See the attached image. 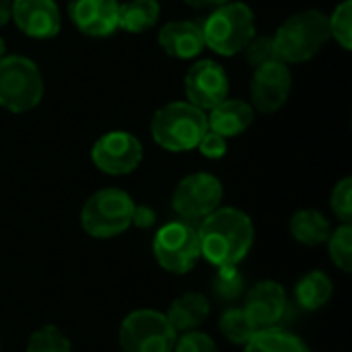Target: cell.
Returning a JSON list of instances; mask_svg holds the SVG:
<instances>
[{
  "label": "cell",
  "instance_id": "6da1fadb",
  "mask_svg": "<svg viewBox=\"0 0 352 352\" xmlns=\"http://www.w3.org/2000/svg\"><path fill=\"white\" fill-rule=\"evenodd\" d=\"M200 256L217 268L239 266L254 245V223L239 208H217L196 229Z\"/></svg>",
  "mask_w": 352,
  "mask_h": 352
},
{
  "label": "cell",
  "instance_id": "7a4b0ae2",
  "mask_svg": "<svg viewBox=\"0 0 352 352\" xmlns=\"http://www.w3.org/2000/svg\"><path fill=\"white\" fill-rule=\"evenodd\" d=\"M330 39L328 16L320 10H301L289 16L274 33V50L280 62L299 64L311 60Z\"/></svg>",
  "mask_w": 352,
  "mask_h": 352
},
{
  "label": "cell",
  "instance_id": "3957f363",
  "mask_svg": "<svg viewBox=\"0 0 352 352\" xmlns=\"http://www.w3.org/2000/svg\"><path fill=\"white\" fill-rule=\"evenodd\" d=\"M206 130V113L188 101L163 105L151 122L153 140L169 153H186L196 148Z\"/></svg>",
  "mask_w": 352,
  "mask_h": 352
},
{
  "label": "cell",
  "instance_id": "277c9868",
  "mask_svg": "<svg viewBox=\"0 0 352 352\" xmlns=\"http://www.w3.org/2000/svg\"><path fill=\"white\" fill-rule=\"evenodd\" d=\"M204 45L221 56H235L256 37L254 10L243 2H227L206 19Z\"/></svg>",
  "mask_w": 352,
  "mask_h": 352
},
{
  "label": "cell",
  "instance_id": "5b68a950",
  "mask_svg": "<svg viewBox=\"0 0 352 352\" xmlns=\"http://www.w3.org/2000/svg\"><path fill=\"white\" fill-rule=\"evenodd\" d=\"M134 208L136 204L128 192L120 188H103L85 202L80 225L95 239H111L132 225Z\"/></svg>",
  "mask_w": 352,
  "mask_h": 352
},
{
  "label": "cell",
  "instance_id": "8992f818",
  "mask_svg": "<svg viewBox=\"0 0 352 352\" xmlns=\"http://www.w3.org/2000/svg\"><path fill=\"white\" fill-rule=\"evenodd\" d=\"M43 97V76L37 64L25 56L0 58V105L23 113L39 105Z\"/></svg>",
  "mask_w": 352,
  "mask_h": 352
},
{
  "label": "cell",
  "instance_id": "52a82bcc",
  "mask_svg": "<svg viewBox=\"0 0 352 352\" xmlns=\"http://www.w3.org/2000/svg\"><path fill=\"white\" fill-rule=\"evenodd\" d=\"M122 352H173L177 332L165 314L155 309H136L120 326Z\"/></svg>",
  "mask_w": 352,
  "mask_h": 352
},
{
  "label": "cell",
  "instance_id": "ba28073f",
  "mask_svg": "<svg viewBox=\"0 0 352 352\" xmlns=\"http://www.w3.org/2000/svg\"><path fill=\"white\" fill-rule=\"evenodd\" d=\"M155 260L171 274H188L200 256L198 231L186 221H173L163 225L153 241Z\"/></svg>",
  "mask_w": 352,
  "mask_h": 352
},
{
  "label": "cell",
  "instance_id": "9c48e42d",
  "mask_svg": "<svg viewBox=\"0 0 352 352\" xmlns=\"http://www.w3.org/2000/svg\"><path fill=\"white\" fill-rule=\"evenodd\" d=\"M223 202V184L212 173H192L184 177L171 198L173 210L184 221H202Z\"/></svg>",
  "mask_w": 352,
  "mask_h": 352
},
{
  "label": "cell",
  "instance_id": "30bf717a",
  "mask_svg": "<svg viewBox=\"0 0 352 352\" xmlns=\"http://www.w3.org/2000/svg\"><path fill=\"white\" fill-rule=\"evenodd\" d=\"M91 157L99 171L107 175H126L140 165L142 144L134 134L113 130L103 134L93 144Z\"/></svg>",
  "mask_w": 352,
  "mask_h": 352
},
{
  "label": "cell",
  "instance_id": "8fae6325",
  "mask_svg": "<svg viewBox=\"0 0 352 352\" xmlns=\"http://www.w3.org/2000/svg\"><path fill=\"white\" fill-rule=\"evenodd\" d=\"M291 89H293V74L285 62L274 60L254 68V76L250 82V97L258 111L262 113L278 111L289 101Z\"/></svg>",
  "mask_w": 352,
  "mask_h": 352
},
{
  "label": "cell",
  "instance_id": "7c38bea8",
  "mask_svg": "<svg viewBox=\"0 0 352 352\" xmlns=\"http://www.w3.org/2000/svg\"><path fill=\"white\" fill-rule=\"evenodd\" d=\"M184 89H186L188 103L206 111L227 99L229 76L225 68L214 60H200L188 70Z\"/></svg>",
  "mask_w": 352,
  "mask_h": 352
},
{
  "label": "cell",
  "instance_id": "4fadbf2b",
  "mask_svg": "<svg viewBox=\"0 0 352 352\" xmlns=\"http://www.w3.org/2000/svg\"><path fill=\"white\" fill-rule=\"evenodd\" d=\"M287 291L276 280H260L245 293L243 311L256 330L280 326L287 314Z\"/></svg>",
  "mask_w": 352,
  "mask_h": 352
},
{
  "label": "cell",
  "instance_id": "5bb4252c",
  "mask_svg": "<svg viewBox=\"0 0 352 352\" xmlns=\"http://www.w3.org/2000/svg\"><path fill=\"white\" fill-rule=\"evenodd\" d=\"M10 16L29 37L50 39L60 33V10L54 0H12Z\"/></svg>",
  "mask_w": 352,
  "mask_h": 352
},
{
  "label": "cell",
  "instance_id": "9a60e30c",
  "mask_svg": "<svg viewBox=\"0 0 352 352\" xmlns=\"http://www.w3.org/2000/svg\"><path fill=\"white\" fill-rule=\"evenodd\" d=\"M68 12L78 31L91 37H107L118 29V0H70Z\"/></svg>",
  "mask_w": 352,
  "mask_h": 352
},
{
  "label": "cell",
  "instance_id": "2e32d148",
  "mask_svg": "<svg viewBox=\"0 0 352 352\" xmlns=\"http://www.w3.org/2000/svg\"><path fill=\"white\" fill-rule=\"evenodd\" d=\"M159 43L167 56L188 60L204 50V33L198 23L171 21L159 33Z\"/></svg>",
  "mask_w": 352,
  "mask_h": 352
},
{
  "label": "cell",
  "instance_id": "e0dca14e",
  "mask_svg": "<svg viewBox=\"0 0 352 352\" xmlns=\"http://www.w3.org/2000/svg\"><path fill=\"white\" fill-rule=\"evenodd\" d=\"M208 130L219 132L221 136H239L243 134L254 122V107L241 99H225L217 107L210 109L206 116Z\"/></svg>",
  "mask_w": 352,
  "mask_h": 352
},
{
  "label": "cell",
  "instance_id": "ac0fdd59",
  "mask_svg": "<svg viewBox=\"0 0 352 352\" xmlns=\"http://www.w3.org/2000/svg\"><path fill=\"white\" fill-rule=\"evenodd\" d=\"M165 316L177 334L198 330L210 316V301L198 291H188L171 301Z\"/></svg>",
  "mask_w": 352,
  "mask_h": 352
},
{
  "label": "cell",
  "instance_id": "d6986e66",
  "mask_svg": "<svg viewBox=\"0 0 352 352\" xmlns=\"http://www.w3.org/2000/svg\"><path fill=\"white\" fill-rule=\"evenodd\" d=\"M289 227H291V235L295 237V241H299L307 248H318V245L326 243L332 233L330 221L326 219V214H322L316 208L297 210L293 214Z\"/></svg>",
  "mask_w": 352,
  "mask_h": 352
},
{
  "label": "cell",
  "instance_id": "ffe728a7",
  "mask_svg": "<svg viewBox=\"0 0 352 352\" xmlns=\"http://www.w3.org/2000/svg\"><path fill=\"white\" fill-rule=\"evenodd\" d=\"M332 295H334V283L324 270L307 272L305 276L299 278V283L295 287L297 303L307 311L322 309L324 305H328Z\"/></svg>",
  "mask_w": 352,
  "mask_h": 352
},
{
  "label": "cell",
  "instance_id": "44dd1931",
  "mask_svg": "<svg viewBox=\"0 0 352 352\" xmlns=\"http://www.w3.org/2000/svg\"><path fill=\"white\" fill-rule=\"evenodd\" d=\"M243 352H311L297 334L276 326L258 330L252 340L243 346Z\"/></svg>",
  "mask_w": 352,
  "mask_h": 352
},
{
  "label": "cell",
  "instance_id": "7402d4cb",
  "mask_svg": "<svg viewBox=\"0 0 352 352\" xmlns=\"http://www.w3.org/2000/svg\"><path fill=\"white\" fill-rule=\"evenodd\" d=\"M161 16V4L157 0H128L120 6L118 27L128 33H142L155 27Z\"/></svg>",
  "mask_w": 352,
  "mask_h": 352
},
{
  "label": "cell",
  "instance_id": "603a6c76",
  "mask_svg": "<svg viewBox=\"0 0 352 352\" xmlns=\"http://www.w3.org/2000/svg\"><path fill=\"white\" fill-rule=\"evenodd\" d=\"M219 330L231 344H239V346H245L252 340V336L258 332L248 320L243 307H227L219 318Z\"/></svg>",
  "mask_w": 352,
  "mask_h": 352
},
{
  "label": "cell",
  "instance_id": "cb8c5ba5",
  "mask_svg": "<svg viewBox=\"0 0 352 352\" xmlns=\"http://www.w3.org/2000/svg\"><path fill=\"white\" fill-rule=\"evenodd\" d=\"M328 254L332 264L344 272L351 274L352 272V227L351 223H342L336 231L330 233L328 237Z\"/></svg>",
  "mask_w": 352,
  "mask_h": 352
},
{
  "label": "cell",
  "instance_id": "d4e9b609",
  "mask_svg": "<svg viewBox=\"0 0 352 352\" xmlns=\"http://www.w3.org/2000/svg\"><path fill=\"white\" fill-rule=\"evenodd\" d=\"M27 352H72V344L60 328L41 326L29 336Z\"/></svg>",
  "mask_w": 352,
  "mask_h": 352
},
{
  "label": "cell",
  "instance_id": "484cf974",
  "mask_svg": "<svg viewBox=\"0 0 352 352\" xmlns=\"http://www.w3.org/2000/svg\"><path fill=\"white\" fill-rule=\"evenodd\" d=\"M330 25V37H336V41L349 52L352 47V0L340 2L332 16H328Z\"/></svg>",
  "mask_w": 352,
  "mask_h": 352
},
{
  "label": "cell",
  "instance_id": "4316f807",
  "mask_svg": "<svg viewBox=\"0 0 352 352\" xmlns=\"http://www.w3.org/2000/svg\"><path fill=\"white\" fill-rule=\"evenodd\" d=\"M214 291L225 301H233V299H237L241 295V291H243V278H241L237 266L219 268L217 278H214Z\"/></svg>",
  "mask_w": 352,
  "mask_h": 352
},
{
  "label": "cell",
  "instance_id": "83f0119b",
  "mask_svg": "<svg viewBox=\"0 0 352 352\" xmlns=\"http://www.w3.org/2000/svg\"><path fill=\"white\" fill-rule=\"evenodd\" d=\"M330 206L332 212L342 221V223H351L352 221V179L344 177L340 179L330 196Z\"/></svg>",
  "mask_w": 352,
  "mask_h": 352
},
{
  "label": "cell",
  "instance_id": "f1b7e54d",
  "mask_svg": "<svg viewBox=\"0 0 352 352\" xmlns=\"http://www.w3.org/2000/svg\"><path fill=\"white\" fill-rule=\"evenodd\" d=\"M245 60L252 68L264 66L268 62L278 60L276 50H274V41L272 37H254L248 45H245Z\"/></svg>",
  "mask_w": 352,
  "mask_h": 352
},
{
  "label": "cell",
  "instance_id": "f546056e",
  "mask_svg": "<svg viewBox=\"0 0 352 352\" xmlns=\"http://www.w3.org/2000/svg\"><path fill=\"white\" fill-rule=\"evenodd\" d=\"M173 352H221L217 342L204 334V332H198V330H190V332H182L177 334V340H175V346Z\"/></svg>",
  "mask_w": 352,
  "mask_h": 352
},
{
  "label": "cell",
  "instance_id": "4dcf8cb0",
  "mask_svg": "<svg viewBox=\"0 0 352 352\" xmlns=\"http://www.w3.org/2000/svg\"><path fill=\"white\" fill-rule=\"evenodd\" d=\"M196 148H200V153L208 159H221L227 153V138L221 136L219 132L206 130Z\"/></svg>",
  "mask_w": 352,
  "mask_h": 352
},
{
  "label": "cell",
  "instance_id": "1f68e13d",
  "mask_svg": "<svg viewBox=\"0 0 352 352\" xmlns=\"http://www.w3.org/2000/svg\"><path fill=\"white\" fill-rule=\"evenodd\" d=\"M155 223V212L148 206H136L134 208V217H132V225L138 227H151Z\"/></svg>",
  "mask_w": 352,
  "mask_h": 352
},
{
  "label": "cell",
  "instance_id": "d6a6232c",
  "mask_svg": "<svg viewBox=\"0 0 352 352\" xmlns=\"http://www.w3.org/2000/svg\"><path fill=\"white\" fill-rule=\"evenodd\" d=\"M184 2L188 6H192V8L204 10V8H219V6H223V4H227L231 0H184Z\"/></svg>",
  "mask_w": 352,
  "mask_h": 352
},
{
  "label": "cell",
  "instance_id": "836d02e7",
  "mask_svg": "<svg viewBox=\"0 0 352 352\" xmlns=\"http://www.w3.org/2000/svg\"><path fill=\"white\" fill-rule=\"evenodd\" d=\"M10 6H12V0H0V27L8 23V19H10Z\"/></svg>",
  "mask_w": 352,
  "mask_h": 352
},
{
  "label": "cell",
  "instance_id": "e575fe53",
  "mask_svg": "<svg viewBox=\"0 0 352 352\" xmlns=\"http://www.w3.org/2000/svg\"><path fill=\"white\" fill-rule=\"evenodd\" d=\"M4 52H6V43H4V39L0 37V58H4Z\"/></svg>",
  "mask_w": 352,
  "mask_h": 352
}]
</instances>
